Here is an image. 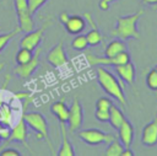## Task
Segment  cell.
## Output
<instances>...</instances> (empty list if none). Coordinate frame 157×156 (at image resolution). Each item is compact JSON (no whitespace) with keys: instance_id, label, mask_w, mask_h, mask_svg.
Here are the masks:
<instances>
[{"instance_id":"4316f807","label":"cell","mask_w":157,"mask_h":156,"mask_svg":"<svg viewBox=\"0 0 157 156\" xmlns=\"http://www.w3.org/2000/svg\"><path fill=\"white\" fill-rule=\"evenodd\" d=\"M113 102L110 98L107 97H101L96 101V109H109L112 107Z\"/></svg>"},{"instance_id":"9c48e42d","label":"cell","mask_w":157,"mask_h":156,"mask_svg":"<svg viewBox=\"0 0 157 156\" xmlns=\"http://www.w3.org/2000/svg\"><path fill=\"white\" fill-rule=\"evenodd\" d=\"M83 122V108L80 103L78 98H74L71 106L69 107V117H67V130L71 133H76L80 130Z\"/></svg>"},{"instance_id":"5b68a950","label":"cell","mask_w":157,"mask_h":156,"mask_svg":"<svg viewBox=\"0 0 157 156\" xmlns=\"http://www.w3.org/2000/svg\"><path fill=\"white\" fill-rule=\"evenodd\" d=\"M78 138L87 145H99V144H109L115 136L110 133H105L101 129H85L77 130Z\"/></svg>"},{"instance_id":"8d00e7d4","label":"cell","mask_w":157,"mask_h":156,"mask_svg":"<svg viewBox=\"0 0 157 156\" xmlns=\"http://www.w3.org/2000/svg\"><path fill=\"white\" fill-rule=\"evenodd\" d=\"M2 103H4V101H2L1 98H0V107H1V104H2Z\"/></svg>"},{"instance_id":"52a82bcc","label":"cell","mask_w":157,"mask_h":156,"mask_svg":"<svg viewBox=\"0 0 157 156\" xmlns=\"http://www.w3.org/2000/svg\"><path fill=\"white\" fill-rule=\"evenodd\" d=\"M50 25H52L50 21H45L39 28H37V29L33 28L32 31L27 32V34H25L22 37V39L20 41V47H25V48H28L31 50H36V48H38V45L40 44V42L43 39L45 29Z\"/></svg>"},{"instance_id":"44dd1931","label":"cell","mask_w":157,"mask_h":156,"mask_svg":"<svg viewBox=\"0 0 157 156\" xmlns=\"http://www.w3.org/2000/svg\"><path fill=\"white\" fill-rule=\"evenodd\" d=\"M125 147L123 146V144L120 142V140L118 138H114L109 144H108V147L104 152L105 156H120L123 150Z\"/></svg>"},{"instance_id":"836d02e7","label":"cell","mask_w":157,"mask_h":156,"mask_svg":"<svg viewBox=\"0 0 157 156\" xmlns=\"http://www.w3.org/2000/svg\"><path fill=\"white\" fill-rule=\"evenodd\" d=\"M144 4H147V5H156L157 4V0H142Z\"/></svg>"},{"instance_id":"8fae6325","label":"cell","mask_w":157,"mask_h":156,"mask_svg":"<svg viewBox=\"0 0 157 156\" xmlns=\"http://www.w3.org/2000/svg\"><path fill=\"white\" fill-rule=\"evenodd\" d=\"M40 52L42 49L38 47L36 48V52L32 57V59L25 64H20V65H16V68L13 69V72L15 75H17L18 77L21 79H28L33 72L34 70L38 68L39 65V55H40Z\"/></svg>"},{"instance_id":"83f0119b","label":"cell","mask_w":157,"mask_h":156,"mask_svg":"<svg viewBox=\"0 0 157 156\" xmlns=\"http://www.w3.org/2000/svg\"><path fill=\"white\" fill-rule=\"evenodd\" d=\"M48 0H27V2H28V7H29V11L34 15L45 2H47Z\"/></svg>"},{"instance_id":"4dcf8cb0","label":"cell","mask_w":157,"mask_h":156,"mask_svg":"<svg viewBox=\"0 0 157 156\" xmlns=\"http://www.w3.org/2000/svg\"><path fill=\"white\" fill-rule=\"evenodd\" d=\"M113 1H117V0H101V1H99V4H98V6H99V9H101V10L105 11V10H108V9H109V4H110V2H113Z\"/></svg>"},{"instance_id":"ffe728a7","label":"cell","mask_w":157,"mask_h":156,"mask_svg":"<svg viewBox=\"0 0 157 156\" xmlns=\"http://www.w3.org/2000/svg\"><path fill=\"white\" fill-rule=\"evenodd\" d=\"M124 120H125V115H124L123 111L119 107L112 104V107L109 108V120H108L109 124L114 129H118Z\"/></svg>"},{"instance_id":"7c38bea8","label":"cell","mask_w":157,"mask_h":156,"mask_svg":"<svg viewBox=\"0 0 157 156\" xmlns=\"http://www.w3.org/2000/svg\"><path fill=\"white\" fill-rule=\"evenodd\" d=\"M141 142L145 146H155L157 144V118L147 123L141 133Z\"/></svg>"},{"instance_id":"f35d334b","label":"cell","mask_w":157,"mask_h":156,"mask_svg":"<svg viewBox=\"0 0 157 156\" xmlns=\"http://www.w3.org/2000/svg\"><path fill=\"white\" fill-rule=\"evenodd\" d=\"M155 69H156V70H157V65H156V66H155Z\"/></svg>"},{"instance_id":"277c9868","label":"cell","mask_w":157,"mask_h":156,"mask_svg":"<svg viewBox=\"0 0 157 156\" xmlns=\"http://www.w3.org/2000/svg\"><path fill=\"white\" fill-rule=\"evenodd\" d=\"M15 10L17 15L18 21V28L21 32H29L34 28V21H33V14L29 11L27 0H13Z\"/></svg>"},{"instance_id":"3957f363","label":"cell","mask_w":157,"mask_h":156,"mask_svg":"<svg viewBox=\"0 0 157 156\" xmlns=\"http://www.w3.org/2000/svg\"><path fill=\"white\" fill-rule=\"evenodd\" d=\"M144 10L140 9L134 15L120 16L117 18V25L112 31V34L120 39H129V38H140V33L136 28L139 18L142 16Z\"/></svg>"},{"instance_id":"603a6c76","label":"cell","mask_w":157,"mask_h":156,"mask_svg":"<svg viewBox=\"0 0 157 156\" xmlns=\"http://www.w3.org/2000/svg\"><path fill=\"white\" fill-rule=\"evenodd\" d=\"M12 115H13L12 108L7 103H2L1 107H0V120L6 127H10L11 122H12Z\"/></svg>"},{"instance_id":"7a4b0ae2","label":"cell","mask_w":157,"mask_h":156,"mask_svg":"<svg viewBox=\"0 0 157 156\" xmlns=\"http://www.w3.org/2000/svg\"><path fill=\"white\" fill-rule=\"evenodd\" d=\"M97 80L105 93L117 99L121 107H125L126 101L124 93V84L113 72L103 68V65H99L97 69Z\"/></svg>"},{"instance_id":"d590c367","label":"cell","mask_w":157,"mask_h":156,"mask_svg":"<svg viewBox=\"0 0 157 156\" xmlns=\"http://www.w3.org/2000/svg\"><path fill=\"white\" fill-rule=\"evenodd\" d=\"M2 141H4V139H2V136H1V135H0V145H1V144H2Z\"/></svg>"},{"instance_id":"5bb4252c","label":"cell","mask_w":157,"mask_h":156,"mask_svg":"<svg viewBox=\"0 0 157 156\" xmlns=\"http://www.w3.org/2000/svg\"><path fill=\"white\" fill-rule=\"evenodd\" d=\"M59 127H60V134H61V145H60L56 155L58 156H74L75 150H74V146L70 142L69 136H67L69 130H67L66 123H59Z\"/></svg>"},{"instance_id":"30bf717a","label":"cell","mask_w":157,"mask_h":156,"mask_svg":"<svg viewBox=\"0 0 157 156\" xmlns=\"http://www.w3.org/2000/svg\"><path fill=\"white\" fill-rule=\"evenodd\" d=\"M47 60L48 63L54 66V68H61L64 65L67 64L69 61V58L65 53V49H64V43L63 41H60L59 43H56L47 54Z\"/></svg>"},{"instance_id":"e0dca14e","label":"cell","mask_w":157,"mask_h":156,"mask_svg":"<svg viewBox=\"0 0 157 156\" xmlns=\"http://www.w3.org/2000/svg\"><path fill=\"white\" fill-rule=\"evenodd\" d=\"M64 26H65V29L70 34H75L76 36V34L81 33L85 29V27H86V20L82 16L72 15V16H69V18L64 23Z\"/></svg>"},{"instance_id":"f546056e","label":"cell","mask_w":157,"mask_h":156,"mask_svg":"<svg viewBox=\"0 0 157 156\" xmlns=\"http://www.w3.org/2000/svg\"><path fill=\"white\" fill-rule=\"evenodd\" d=\"M20 155H21V152L12 147L0 149V156H20Z\"/></svg>"},{"instance_id":"2e32d148","label":"cell","mask_w":157,"mask_h":156,"mask_svg":"<svg viewBox=\"0 0 157 156\" xmlns=\"http://www.w3.org/2000/svg\"><path fill=\"white\" fill-rule=\"evenodd\" d=\"M115 72L123 81L128 82L129 85H134L136 72H135V65L132 63L128 61L120 65H115Z\"/></svg>"},{"instance_id":"484cf974","label":"cell","mask_w":157,"mask_h":156,"mask_svg":"<svg viewBox=\"0 0 157 156\" xmlns=\"http://www.w3.org/2000/svg\"><path fill=\"white\" fill-rule=\"evenodd\" d=\"M146 85L150 90L157 91V70L153 68L146 75Z\"/></svg>"},{"instance_id":"7402d4cb","label":"cell","mask_w":157,"mask_h":156,"mask_svg":"<svg viewBox=\"0 0 157 156\" xmlns=\"http://www.w3.org/2000/svg\"><path fill=\"white\" fill-rule=\"evenodd\" d=\"M33 50L28 49V48H25V47H20V49L17 50L16 55H15V61L17 65L20 64H25L27 61H29L33 57Z\"/></svg>"},{"instance_id":"1f68e13d","label":"cell","mask_w":157,"mask_h":156,"mask_svg":"<svg viewBox=\"0 0 157 156\" xmlns=\"http://www.w3.org/2000/svg\"><path fill=\"white\" fill-rule=\"evenodd\" d=\"M69 16H70V15H69V14H67L66 11H63V12H61V14L59 15V20H60V22H61V23L64 25V23H65V22L67 21Z\"/></svg>"},{"instance_id":"e575fe53","label":"cell","mask_w":157,"mask_h":156,"mask_svg":"<svg viewBox=\"0 0 157 156\" xmlns=\"http://www.w3.org/2000/svg\"><path fill=\"white\" fill-rule=\"evenodd\" d=\"M4 68H5V64H4V63H0V72L2 71V69H4Z\"/></svg>"},{"instance_id":"4fadbf2b","label":"cell","mask_w":157,"mask_h":156,"mask_svg":"<svg viewBox=\"0 0 157 156\" xmlns=\"http://www.w3.org/2000/svg\"><path fill=\"white\" fill-rule=\"evenodd\" d=\"M83 17H85V20H86V21L91 25V27H92L91 31H88L87 34H85L86 38H87L88 45L94 47V45L101 44V42L103 41V37H102V33H101V31L98 29V27H97V25H96V22H94V20H93L92 15H91L90 12H85V14H83Z\"/></svg>"},{"instance_id":"f1b7e54d","label":"cell","mask_w":157,"mask_h":156,"mask_svg":"<svg viewBox=\"0 0 157 156\" xmlns=\"http://www.w3.org/2000/svg\"><path fill=\"white\" fill-rule=\"evenodd\" d=\"M94 117L101 123H107L109 120V109H96Z\"/></svg>"},{"instance_id":"9a60e30c","label":"cell","mask_w":157,"mask_h":156,"mask_svg":"<svg viewBox=\"0 0 157 156\" xmlns=\"http://www.w3.org/2000/svg\"><path fill=\"white\" fill-rule=\"evenodd\" d=\"M119 140L123 144L124 147H130L132 141H134V127L132 124L125 118V120L121 123V125L117 129Z\"/></svg>"},{"instance_id":"cb8c5ba5","label":"cell","mask_w":157,"mask_h":156,"mask_svg":"<svg viewBox=\"0 0 157 156\" xmlns=\"http://www.w3.org/2000/svg\"><path fill=\"white\" fill-rule=\"evenodd\" d=\"M20 32H21V29L17 27V28H15V29L7 32V33H1V34H0V53L7 47V44L10 43V41H11L16 34H18Z\"/></svg>"},{"instance_id":"d4e9b609","label":"cell","mask_w":157,"mask_h":156,"mask_svg":"<svg viewBox=\"0 0 157 156\" xmlns=\"http://www.w3.org/2000/svg\"><path fill=\"white\" fill-rule=\"evenodd\" d=\"M71 47L75 49V50H85L87 47H88V43H87V38L85 34H76V37L72 39L71 42Z\"/></svg>"},{"instance_id":"ba28073f","label":"cell","mask_w":157,"mask_h":156,"mask_svg":"<svg viewBox=\"0 0 157 156\" xmlns=\"http://www.w3.org/2000/svg\"><path fill=\"white\" fill-rule=\"evenodd\" d=\"M86 59L88 61L90 65H120V64H124V63H128L130 61V55L128 53V50L125 52H121L114 57H97V55H93L91 53H88L86 55Z\"/></svg>"},{"instance_id":"ac0fdd59","label":"cell","mask_w":157,"mask_h":156,"mask_svg":"<svg viewBox=\"0 0 157 156\" xmlns=\"http://www.w3.org/2000/svg\"><path fill=\"white\" fill-rule=\"evenodd\" d=\"M50 112L58 118L59 123H66L67 122V117H69V107L65 103L64 98H60L58 101H55L52 106H50Z\"/></svg>"},{"instance_id":"6da1fadb","label":"cell","mask_w":157,"mask_h":156,"mask_svg":"<svg viewBox=\"0 0 157 156\" xmlns=\"http://www.w3.org/2000/svg\"><path fill=\"white\" fill-rule=\"evenodd\" d=\"M32 96H27L26 98L22 99L23 102V108H22V114H23V118H25V122L27 124V127H29L31 129L34 130L36 133V138L39 139V140H45V142L48 144L50 151L53 152L54 149H53V145H52V141H50V138H49V129H48V122H47V118L39 113V112H26L29 103L32 102ZM54 154V152H53Z\"/></svg>"},{"instance_id":"d6a6232c","label":"cell","mask_w":157,"mask_h":156,"mask_svg":"<svg viewBox=\"0 0 157 156\" xmlns=\"http://www.w3.org/2000/svg\"><path fill=\"white\" fill-rule=\"evenodd\" d=\"M120 156H134V152L131 151L130 147H125V149L123 150V152H121Z\"/></svg>"},{"instance_id":"d6986e66","label":"cell","mask_w":157,"mask_h":156,"mask_svg":"<svg viewBox=\"0 0 157 156\" xmlns=\"http://www.w3.org/2000/svg\"><path fill=\"white\" fill-rule=\"evenodd\" d=\"M125 50H126V44H125L124 39L115 38L112 42H109L108 45L105 47L104 57H114V55H117L121 52H125Z\"/></svg>"},{"instance_id":"74e56055","label":"cell","mask_w":157,"mask_h":156,"mask_svg":"<svg viewBox=\"0 0 157 156\" xmlns=\"http://www.w3.org/2000/svg\"><path fill=\"white\" fill-rule=\"evenodd\" d=\"M1 29H2V27H1V26H0V32H1Z\"/></svg>"},{"instance_id":"8992f818","label":"cell","mask_w":157,"mask_h":156,"mask_svg":"<svg viewBox=\"0 0 157 156\" xmlns=\"http://www.w3.org/2000/svg\"><path fill=\"white\" fill-rule=\"evenodd\" d=\"M27 124L25 122L23 114H21L18 122L10 129V134L7 136V139H5V145L10 144V142H20L22 144L27 150H29V146L27 144Z\"/></svg>"}]
</instances>
